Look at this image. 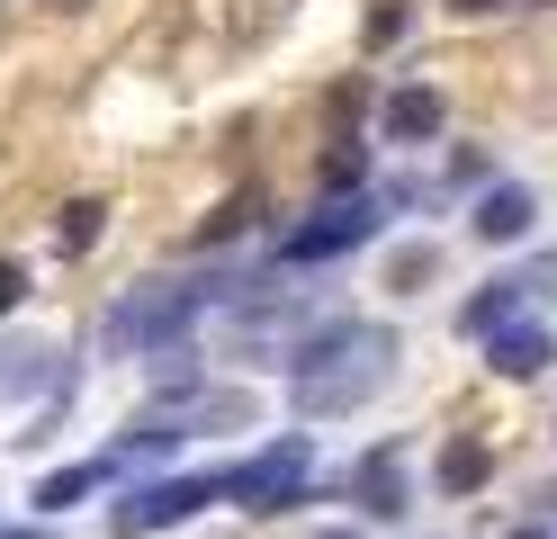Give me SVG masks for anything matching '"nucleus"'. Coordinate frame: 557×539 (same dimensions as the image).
Instances as JSON below:
<instances>
[{"mask_svg": "<svg viewBox=\"0 0 557 539\" xmlns=\"http://www.w3.org/2000/svg\"><path fill=\"white\" fill-rule=\"evenodd\" d=\"M540 10H557V0H540Z\"/></svg>", "mask_w": 557, "mask_h": 539, "instance_id": "25", "label": "nucleus"}, {"mask_svg": "<svg viewBox=\"0 0 557 539\" xmlns=\"http://www.w3.org/2000/svg\"><path fill=\"white\" fill-rule=\"evenodd\" d=\"M485 369L495 378H548L557 369V342H548V323L540 315H512V323H495V333H485Z\"/></svg>", "mask_w": 557, "mask_h": 539, "instance_id": "7", "label": "nucleus"}, {"mask_svg": "<svg viewBox=\"0 0 557 539\" xmlns=\"http://www.w3.org/2000/svg\"><path fill=\"white\" fill-rule=\"evenodd\" d=\"M504 539H548V522H521V530H504Z\"/></svg>", "mask_w": 557, "mask_h": 539, "instance_id": "21", "label": "nucleus"}, {"mask_svg": "<svg viewBox=\"0 0 557 539\" xmlns=\"http://www.w3.org/2000/svg\"><path fill=\"white\" fill-rule=\"evenodd\" d=\"M449 10H459V19H495L504 0H449Z\"/></svg>", "mask_w": 557, "mask_h": 539, "instance_id": "20", "label": "nucleus"}, {"mask_svg": "<svg viewBox=\"0 0 557 539\" xmlns=\"http://www.w3.org/2000/svg\"><path fill=\"white\" fill-rule=\"evenodd\" d=\"M377 126H387V144H432V135L449 126V99H441L432 82H405V90H387Z\"/></svg>", "mask_w": 557, "mask_h": 539, "instance_id": "10", "label": "nucleus"}, {"mask_svg": "<svg viewBox=\"0 0 557 539\" xmlns=\"http://www.w3.org/2000/svg\"><path fill=\"white\" fill-rule=\"evenodd\" d=\"M252 216H261V198H252V189H243V198H225V207H216V216H207V225H198V252H216V243H234L243 225H252Z\"/></svg>", "mask_w": 557, "mask_h": 539, "instance_id": "14", "label": "nucleus"}, {"mask_svg": "<svg viewBox=\"0 0 557 539\" xmlns=\"http://www.w3.org/2000/svg\"><path fill=\"white\" fill-rule=\"evenodd\" d=\"M99 225H109V207H99V198H73V207H63V225H54V243H63V252H90Z\"/></svg>", "mask_w": 557, "mask_h": 539, "instance_id": "15", "label": "nucleus"}, {"mask_svg": "<svg viewBox=\"0 0 557 539\" xmlns=\"http://www.w3.org/2000/svg\"><path fill=\"white\" fill-rule=\"evenodd\" d=\"M432 279V252L423 243H413V252H396V270H387V287H423Z\"/></svg>", "mask_w": 557, "mask_h": 539, "instance_id": "17", "label": "nucleus"}, {"mask_svg": "<svg viewBox=\"0 0 557 539\" xmlns=\"http://www.w3.org/2000/svg\"><path fill=\"white\" fill-rule=\"evenodd\" d=\"M109 477H117L109 458H82V467H54V477L37 486V513H73V503H90V494L109 486Z\"/></svg>", "mask_w": 557, "mask_h": 539, "instance_id": "11", "label": "nucleus"}, {"mask_svg": "<svg viewBox=\"0 0 557 539\" xmlns=\"http://www.w3.org/2000/svg\"><path fill=\"white\" fill-rule=\"evenodd\" d=\"M315 189H324V198H360V189H369V154H360L351 135H333V154L315 162Z\"/></svg>", "mask_w": 557, "mask_h": 539, "instance_id": "13", "label": "nucleus"}, {"mask_svg": "<svg viewBox=\"0 0 557 539\" xmlns=\"http://www.w3.org/2000/svg\"><path fill=\"white\" fill-rule=\"evenodd\" d=\"M548 297H557V252H540V261H521V270H495V279L459 306V342H485L495 323L531 315V306H548Z\"/></svg>", "mask_w": 557, "mask_h": 539, "instance_id": "6", "label": "nucleus"}, {"mask_svg": "<svg viewBox=\"0 0 557 539\" xmlns=\"http://www.w3.org/2000/svg\"><path fill=\"white\" fill-rule=\"evenodd\" d=\"M351 503L369 522H405V503H413V477H405V450L387 441V450H369L360 467H351Z\"/></svg>", "mask_w": 557, "mask_h": 539, "instance_id": "8", "label": "nucleus"}, {"mask_svg": "<svg viewBox=\"0 0 557 539\" xmlns=\"http://www.w3.org/2000/svg\"><path fill=\"white\" fill-rule=\"evenodd\" d=\"M531 225H540V198L521 189V180H485V198L468 207V234L476 243H521Z\"/></svg>", "mask_w": 557, "mask_h": 539, "instance_id": "9", "label": "nucleus"}, {"mask_svg": "<svg viewBox=\"0 0 557 539\" xmlns=\"http://www.w3.org/2000/svg\"><path fill=\"white\" fill-rule=\"evenodd\" d=\"M18 297H27V270H18V261H0V315H10Z\"/></svg>", "mask_w": 557, "mask_h": 539, "instance_id": "19", "label": "nucleus"}, {"mask_svg": "<svg viewBox=\"0 0 557 539\" xmlns=\"http://www.w3.org/2000/svg\"><path fill=\"white\" fill-rule=\"evenodd\" d=\"M405 27H413V10H405V0H377V10H369V46H396Z\"/></svg>", "mask_w": 557, "mask_h": 539, "instance_id": "16", "label": "nucleus"}, {"mask_svg": "<svg viewBox=\"0 0 557 539\" xmlns=\"http://www.w3.org/2000/svg\"><path fill=\"white\" fill-rule=\"evenodd\" d=\"M306 486H315V441L306 431H288V441L225 467V503H243V513H297Z\"/></svg>", "mask_w": 557, "mask_h": 539, "instance_id": "3", "label": "nucleus"}, {"mask_svg": "<svg viewBox=\"0 0 557 539\" xmlns=\"http://www.w3.org/2000/svg\"><path fill=\"white\" fill-rule=\"evenodd\" d=\"M315 539H360V530H315Z\"/></svg>", "mask_w": 557, "mask_h": 539, "instance_id": "23", "label": "nucleus"}, {"mask_svg": "<svg viewBox=\"0 0 557 539\" xmlns=\"http://www.w3.org/2000/svg\"><path fill=\"white\" fill-rule=\"evenodd\" d=\"M540 503H557V486H548V494H540Z\"/></svg>", "mask_w": 557, "mask_h": 539, "instance_id": "24", "label": "nucleus"}, {"mask_svg": "<svg viewBox=\"0 0 557 539\" xmlns=\"http://www.w3.org/2000/svg\"><path fill=\"white\" fill-rule=\"evenodd\" d=\"M485 477H495V450H485V441H468V431H459V441L441 450V494H449V503H468V494H476Z\"/></svg>", "mask_w": 557, "mask_h": 539, "instance_id": "12", "label": "nucleus"}, {"mask_svg": "<svg viewBox=\"0 0 557 539\" xmlns=\"http://www.w3.org/2000/svg\"><path fill=\"white\" fill-rule=\"evenodd\" d=\"M0 539H46V530H10V522H0Z\"/></svg>", "mask_w": 557, "mask_h": 539, "instance_id": "22", "label": "nucleus"}, {"mask_svg": "<svg viewBox=\"0 0 557 539\" xmlns=\"http://www.w3.org/2000/svg\"><path fill=\"white\" fill-rule=\"evenodd\" d=\"M396 359H405V342L387 333V323L333 315V323H315V333L297 342V359H288V405H297L306 422H342V414H360L369 395L396 378Z\"/></svg>", "mask_w": 557, "mask_h": 539, "instance_id": "1", "label": "nucleus"}, {"mask_svg": "<svg viewBox=\"0 0 557 539\" xmlns=\"http://www.w3.org/2000/svg\"><path fill=\"white\" fill-rule=\"evenodd\" d=\"M485 171H495V162H485L476 144H459V154H449V180H485Z\"/></svg>", "mask_w": 557, "mask_h": 539, "instance_id": "18", "label": "nucleus"}, {"mask_svg": "<svg viewBox=\"0 0 557 539\" xmlns=\"http://www.w3.org/2000/svg\"><path fill=\"white\" fill-rule=\"evenodd\" d=\"M377 225H387V198L360 189V198H324L306 225L278 234V270H306V261H342V252H360Z\"/></svg>", "mask_w": 557, "mask_h": 539, "instance_id": "4", "label": "nucleus"}, {"mask_svg": "<svg viewBox=\"0 0 557 539\" xmlns=\"http://www.w3.org/2000/svg\"><path fill=\"white\" fill-rule=\"evenodd\" d=\"M225 494V467H207V477H153V486H135L109 503V530L117 539H145V530H181L189 513H207V503Z\"/></svg>", "mask_w": 557, "mask_h": 539, "instance_id": "5", "label": "nucleus"}, {"mask_svg": "<svg viewBox=\"0 0 557 539\" xmlns=\"http://www.w3.org/2000/svg\"><path fill=\"white\" fill-rule=\"evenodd\" d=\"M243 279H252V270H198V279H145V287H126V297L109 306V351L135 359V351L189 342V323H198L207 306H234Z\"/></svg>", "mask_w": 557, "mask_h": 539, "instance_id": "2", "label": "nucleus"}]
</instances>
